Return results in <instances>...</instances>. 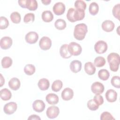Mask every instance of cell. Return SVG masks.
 Returning <instances> with one entry per match:
<instances>
[{"label":"cell","instance_id":"obj_36","mask_svg":"<svg viewBox=\"0 0 120 120\" xmlns=\"http://www.w3.org/2000/svg\"><path fill=\"white\" fill-rule=\"evenodd\" d=\"M35 15L33 13H29L26 14L23 18V22L25 23H31L34 21Z\"/></svg>","mask_w":120,"mask_h":120},{"label":"cell","instance_id":"obj_42","mask_svg":"<svg viewBox=\"0 0 120 120\" xmlns=\"http://www.w3.org/2000/svg\"><path fill=\"white\" fill-rule=\"evenodd\" d=\"M93 100L99 106L104 103V98L103 97L100 95H96L93 98Z\"/></svg>","mask_w":120,"mask_h":120},{"label":"cell","instance_id":"obj_5","mask_svg":"<svg viewBox=\"0 0 120 120\" xmlns=\"http://www.w3.org/2000/svg\"><path fill=\"white\" fill-rule=\"evenodd\" d=\"M39 45L43 50L45 51L49 50L52 46V40L49 38L44 36L40 39Z\"/></svg>","mask_w":120,"mask_h":120},{"label":"cell","instance_id":"obj_37","mask_svg":"<svg viewBox=\"0 0 120 120\" xmlns=\"http://www.w3.org/2000/svg\"><path fill=\"white\" fill-rule=\"evenodd\" d=\"M9 22L8 19L4 16L0 17V29H5L8 26Z\"/></svg>","mask_w":120,"mask_h":120},{"label":"cell","instance_id":"obj_23","mask_svg":"<svg viewBox=\"0 0 120 120\" xmlns=\"http://www.w3.org/2000/svg\"><path fill=\"white\" fill-rule=\"evenodd\" d=\"M42 19L44 22H49L53 19V15L51 11L45 10L42 14Z\"/></svg>","mask_w":120,"mask_h":120},{"label":"cell","instance_id":"obj_4","mask_svg":"<svg viewBox=\"0 0 120 120\" xmlns=\"http://www.w3.org/2000/svg\"><path fill=\"white\" fill-rule=\"evenodd\" d=\"M107 43L103 40H99L94 45L95 52L98 54H103L107 50Z\"/></svg>","mask_w":120,"mask_h":120},{"label":"cell","instance_id":"obj_3","mask_svg":"<svg viewBox=\"0 0 120 120\" xmlns=\"http://www.w3.org/2000/svg\"><path fill=\"white\" fill-rule=\"evenodd\" d=\"M68 48L70 54L74 56L80 55L82 51L81 46L79 44L74 42H72L68 45Z\"/></svg>","mask_w":120,"mask_h":120},{"label":"cell","instance_id":"obj_45","mask_svg":"<svg viewBox=\"0 0 120 120\" xmlns=\"http://www.w3.org/2000/svg\"><path fill=\"white\" fill-rule=\"evenodd\" d=\"M0 87H2V85L5 83V80H4V78L3 77L2 74H0Z\"/></svg>","mask_w":120,"mask_h":120},{"label":"cell","instance_id":"obj_6","mask_svg":"<svg viewBox=\"0 0 120 120\" xmlns=\"http://www.w3.org/2000/svg\"><path fill=\"white\" fill-rule=\"evenodd\" d=\"M17 108V104L14 102H10L6 104L3 108L4 112L8 115L13 114Z\"/></svg>","mask_w":120,"mask_h":120},{"label":"cell","instance_id":"obj_44","mask_svg":"<svg viewBox=\"0 0 120 120\" xmlns=\"http://www.w3.org/2000/svg\"><path fill=\"white\" fill-rule=\"evenodd\" d=\"M28 120H40L41 118L39 117V116H38L36 114H32L31 115H30L28 119Z\"/></svg>","mask_w":120,"mask_h":120},{"label":"cell","instance_id":"obj_39","mask_svg":"<svg viewBox=\"0 0 120 120\" xmlns=\"http://www.w3.org/2000/svg\"><path fill=\"white\" fill-rule=\"evenodd\" d=\"M120 4L119 3L115 5L112 10L113 16L119 20H120Z\"/></svg>","mask_w":120,"mask_h":120},{"label":"cell","instance_id":"obj_43","mask_svg":"<svg viewBox=\"0 0 120 120\" xmlns=\"http://www.w3.org/2000/svg\"><path fill=\"white\" fill-rule=\"evenodd\" d=\"M19 5L22 8H26V0H19L18 1Z\"/></svg>","mask_w":120,"mask_h":120},{"label":"cell","instance_id":"obj_34","mask_svg":"<svg viewBox=\"0 0 120 120\" xmlns=\"http://www.w3.org/2000/svg\"><path fill=\"white\" fill-rule=\"evenodd\" d=\"M74 6L76 9H81L82 10H85L86 8L87 5L86 3L83 0H77L75 1Z\"/></svg>","mask_w":120,"mask_h":120},{"label":"cell","instance_id":"obj_46","mask_svg":"<svg viewBox=\"0 0 120 120\" xmlns=\"http://www.w3.org/2000/svg\"><path fill=\"white\" fill-rule=\"evenodd\" d=\"M41 2L43 3V4L45 5H47L51 3V0H41Z\"/></svg>","mask_w":120,"mask_h":120},{"label":"cell","instance_id":"obj_13","mask_svg":"<svg viewBox=\"0 0 120 120\" xmlns=\"http://www.w3.org/2000/svg\"><path fill=\"white\" fill-rule=\"evenodd\" d=\"M105 95L106 100L109 102H114L117 100V93L114 90L109 89L107 90Z\"/></svg>","mask_w":120,"mask_h":120},{"label":"cell","instance_id":"obj_40","mask_svg":"<svg viewBox=\"0 0 120 120\" xmlns=\"http://www.w3.org/2000/svg\"><path fill=\"white\" fill-rule=\"evenodd\" d=\"M75 9L73 8H70L67 12V18L68 19V20L72 22H75V21L74 19V12H75Z\"/></svg>","mask_w":120,"mask_h":120},{"label":"cell","instance_id":"obj_11","mask_svg":"<svg viewBox=\"0 0 120 120\" xmlns=\"http://www.w3.org/2000/svg\"><path fill=\"white\" fill-rule=\"evenodd\" d=\"M65 9V5L61 2H57L53 6V11L57 15H60L64 14Z\"/></svg>","mask_w":120,"mask_h":120},{"label":"cell","instance_id":"obj_15","mask_svg":"<svg viewBox=\"0 0 120 120\" xmlns=\"http://www.w3.org/2000/svg\"><path fill=\"white\" fill-rule=\"evenodd\" d=\"M101 26L104 31L106 32H111L114 29L115 24L112 21L107 20L102 22Z\"/></svg>","mask_w":120,"mask_h":120},{"label":"cell","instance_id":"obj_9","mask_svg":"<svg viewBox=\"0 0 120 120\" xmlns=\"http://www.w3.org/2000/svg\"><path fill=\"white\" fill-rule=\"evenodd\" d=\"M38 39V34L35 31L29 32L25 37V39L27 43L33 44L36 43Z\"/></svg>","mask_w":120,"mask_h":120},{"label":"cell","instance_id":"obj_24","mask_svg":"<svg viewBox=\"0 0 120 120\" xmlns=\"http://www.w3.org/2000/svg\"><path fill=\"white\" fill-rule=\"evenodd\" d=\"M38 4L36 0H26V8L30 11H34L38 8Z\"/></svg>","mask_w":120,"mask_h":120},{"label":"cell","instance_id":"obj_38","mask_svg":"<svg viewBox=\"0 0 120 120\" xmlns=\"http://www.w3.org/2000/svg\"><path fill=\"white\" fill-rule=\"evenodd\" d=\"M112 85L116 88H120V77L119 76H113L111 80Z\"/></svg>","mask_w":120,"mask_h":120},{"label":"cell","instance_id":"obj_18","mask_svg":"<svg viewBox=\"0 0 120 120\" xmlns=\"http://www.w3.org/2000/svg\"><path fill=\"white\" fill-rule=\"evenodd\" d=\"M20 85V81L19 79L16 77L11 78L8 82V86L9 88L13 90H17L19 89Z\"/></svg>","mask_w":120,"mask_h":120},{"label":"cell","instance_id":"obj_8","mask_svg":"<svg viewBox=\"0 0 120 120\" xmlns=\"http://www.w3.org/2000/svg\"><path fill=\"white\" fill-rule=\"evenodd\" d=\"M105 90L104 85L99 82H95L93 83L91 86V90L92 92L96 95H100L102 94Z\"/></svg>","mask_w":120,"mask_h":120},{"label":"cell","instance_id":"obj_30","mask_svg":"<svg viewBox=\"0 0 120 120\" xmlns=\"http://www.w3.org/2000/svg\"><path fill=\"white\" fill-rule=\"evenodd\" d=\"M54 26L57 29L59 30H62L66 27L67 23L64 20L59 19L55 22Z\"/></svg>","mask_w":120,"mask_h":120},{"label":"cell","instance_id":"obj_10","mask_svg":"<svg viewBox=\"0 0 120 120\" xmlns=\"http://www.w3.org/2000/svg\"><path fill=\"white\" fill-rule=\"evenodd\" d=\"M12 43V39L9 37H4L2 38L0 40V47L4 50L9 49L11 46Z\"/></svg>","mask_w":120,"mask_h":120},{"label":"cell","instance_id":"obj_21","mask_svg":"<svg viewBox=\"0 0 120 120\" xmlns=\"http://www.w3.org/2000/svg\"><path fill=\"white\" fill-rule=\"evenodd\" d=\"M38 84L40 90L43 91L47 90L50 86V82L49 80L45 78L40 79Z\"/></svg>","mask_w":120,"mask_h":120},{"label":"cell","instance_id":"obj_17","mask_svg":"<svg viewBox=\"0 0 120 120\" xmlns=\"http://www.w3.org/2000/svg\"><path fill=\"white\" fill-rule=\"evenodd\" d=\"M60 54L61 57L64 59H68L72 56L69 52L68 44L62 45L60 49Z\"/></svg>","mask_w":120,"mask_h":120},{"label":"cell","instance_id":"obj_41","mask_svg":"<svg viewBox=\"0 0 120 120\" xmlns=\"http://www.w3.org/2000/svg\"><path fill=\"white\" fill-rule=\"evenodd\" d=\"M100 120H115L112 116V115L108 112H104L100 115Z\"/></svg>","mask_w":120,"mask_h":120},{"label":"cell","instance_id":"obj_14","mask_svg":"<svg viewBox=\"0 0 120 120\" xmlns=\"http://www.w3.org/2000/svg\"><path fill=\"white\" fill-rule=\"evenodd\" d=\"M74 96V91L70 88H65L61 92V98L65 101L71 99Z\"/></svg>","mask_w":120,"mask_h":120},{"label":"cell","instance_id":"obj_27","mask_svg":"<svg viewBox=\"0 0 120 120\" xmlns=\"http://www.w3.org/2000/svg\"><path fill=\"white\" fill-rule=\"evenodd\" d=\"M99 6L95 2H91L89 6V12L93 15H96L98 12Z\"/></svg>","mask_w":120,"mask_h":120},{"label":"cell","instance_id":"obj_16","mask_svg":"<svg viewBox=\"0 0 120 120\" xmlns=\"http://www.w3.org/2000/svg\"><path fill=\"white\" fill-rule=\"evenodd\" d=\"M70 69L72 72L75 73L80 72L82 69V63L78 60L72 61L70 64Z\"/></svg>","mask_w":120,"mask_h":120},{"label":"cell","instance_id":"obj_7","mask_svg":"<svg viewBox=\"0 0 120 120\" xmlns=\"http://www.w3.org/2000/svg\"><path fill=\"white\" fill-rule=\"evenodd\" d=\"M60 113L58 107L52 105L49 107L46 110V114L47 117L49 119H54L56 118Z\"/></svg>","mask_w":120,"mask_h":120},{"label":"cell","instance_id":"obj_22","mask_svg":"<svg viewBox=\"0 0 120 120\" xmlns=\"http://www.w3.org/2000/svg\"><path fill=\"white\" fill-rule=\"evenodd\" d=\"M0 98L4 101L9 100L12 97L11 91L7 88H4L1 90L0 91Z\"/></svg>","mask_w":120,"mask_h":120},{"label":"cell","instance_id":"obj_25","mask_svg":"<svg viewBox=\"0 0 120 120\" xmlns=\"http://www.w3.org/2000/svg\"><path fill=\"white\" fill-rule=\"evenodd\" d=\"M74 17L75 22L82 20L85 17L84 11L81 9H75Z\"/></svg>","mask_w":120,"mask_h":120},{"label":"cell","instance_id":"obj_19","mask_svg":"<svg viewBox=\"0 0 120 120\" xmlns=\"http://www.w3.org/2000/svg\"><path fill=\"white\" fill-rule=\"evenodd\" d=\"M45 99L49 104L52 105L57 104L59 100V98L58 95L54 93L48 94L46 96Z\"/></svg>","mask_w":120,"mask_h":120},{"label":"cell","instance_id":"obj_29","mask_svg":"<svg viewBox=\"0 0 120 120\" xmlns=\"http://www.w3.org/2000/svg\"><path fill=\"white\" fill-rule=\"evenodd\" d=\"M63 83L60 80H56L54 81L52 85V90L54 92L60 91L62 88Z\"/></svg>","mask_w":120,"mask_h":120},{"label":"cell","instance_id":"obj_33","mask_svg":"<svg viewBox=\"0 0 120 120\" xmlns=\"http://www.w3.org/2000/svg\"><path fill=\"white\" fill-rule=\"evenodd\" d=\"M106 63L105 59L101 56L96 57L94 61V64L97 67H101L104 66Z\"/></svg>","mask_w":120,"mask_h":120},{"label":"cell","instance_id":"obj_28","mask_svg":"<svg viewBox=\"0 0 120 120\" xmlns=\"http://www.w3.org/2000/svg\"><path fill=\"white\" fill-rule=\"evenodd\" d=\"M12 59L9 57H4L1 60V66L4 68H9L12 64Z\"/></svg>","mask_w":120,"mask_h":120},{"label":"cell","instance_id":"obj_1","mask_svg":"<svg viewBox=\"0 0 120 120\" xmlns=\"http://www.w3.org/2000/svg\"><path fill=\"white\" fill-rule=\"evenodd\" d=\"M107 60L109 64L110 70L113 72L117 71L120 65L119 54L117 53L112 52L108 55Z\"/></svg>","mask_w":120,"mask_h":120},{"label":"cell","instance_id":"obj_26","mask_svg":"<svg viewBox=\"0 0 120 120\" xmlns=\"http://www.w3.org/2000/svg\"><path fill=\"white\" fill-rule=\"evenodd\" d=\"M98 76L101 80L106 81L109 78L110 73L107 70L105 69H102L98 71Z\"/></svg>","mask_w":120,"mask_h":120},{"label":"cell","instance_id":"obj_12","mask_svg":"<svg viewBox=\"0 0 120 120\" xmlns=\"http://www.w3.org/2000/svg\"><path fill=\"white\" fill-rule=\"evenodd\" d=\"M32 107L35 112H41L45 110V105L43 101L40 99H38L33 102L32 104Z\"/></svg>","mask_w":120,"mask_h":120},{"label":"cell","instance_id":"obj_20","mask_svg":"<svg viewBox=\"0 0 120 120\" xmlns=\"http://www.w3.org/2000/svg\"><path fill=\"white\" fill-rule=\"evenodd\" d=\"M85 72L89 75H92L96 72V68L94 64L91 62H87L84 65Z\"/></svg>","mask_w":120,"mask_h":120},{"label":"cell","instance_id":"obj_2","mask_svg":"<svg viewBox=\"0 0 120 120\" xmlns=\"http://www.w3.org/2000/svg\"><path fill=\"white\" fill-rule=\"evenodd\" d=\"M88 32L87 26L85 23H81L76 25L74 28V36L78 40H83Z\"/></svg>","mask_w":120,"mask_h":120},{"label":"cell","instance_id":"obj_32","mask_svg":"<svg viewBox=\"0 0 120 120\" xmlns=\"http://www.w3.org/2000/svg\"><path fill=\"white\" fill-rule=\"evenodd\" d=\"M10 18L11 21L14 23H19L21 20V15L20 13L17 12H14L12 13L10 15Z\"/></svg>","mask_w":120,"mask_h":120},{"label":"cell","instance_id":"obj_31","mask_svg":"<svg viewBox=\"0 0 120 120\" xmlns=\"http://www.w3.org/2000/svg\"><path fill=\"white\" fill-rule=\"evenodd\" d=\"M36 70L35 67L32 64H27L24 68V73L28 75H33Z\"/></svg>","mask_w":120,"mask_h":120},{"label":"cell","instance_id":"obj_35","mask_svg":"<svg viewBox=\"0 0 120 120\" xmlns=\"http://www.w3.org/2000/svg\"><path fill=\"white\" fill-rule=\"evenodd\" d=\"M88 108L91 111H96L99 108V105L96 103V102L92 99L89 100L87 104Z\"/></svg>","mask_w":120,"mask_h":120}]
</instances>
